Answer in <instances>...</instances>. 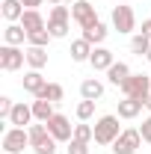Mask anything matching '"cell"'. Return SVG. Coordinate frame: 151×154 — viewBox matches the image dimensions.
Wrapping results in <instances>:
<instances>
[{"label": "cell", "instance_id": "obj_1", "mask_svg": "<svg viewBox=\"0 0 151 154\" xmlns=\"http://www.w3.org/2000/svg\"><path fill=\"white\" fill-rule=\"evenodd\" d=\"M119 134H122L119 116H101L95 122V142L98 145H113L116 139H119Z\"/></svg>", "mask_w": 151, "mask_h": 154}, {"label": "cell", "instance_id": "obj_2", "mask_svg": "<svg viewBox=\"0 0 151 154\" xmlns=\"http://www.w3.org/2000/svg\"><path fill=\"white\" fill-rule=\"evenodd\" d=\"M68 21H71V9L62 6V3H57L51 9V15H48V33L54 38H65L68 36Z\"/></svg>", "mask_w": 151, "mask_h": 154}, {"label": "cell", "instance_id": "obj_3", "mask_svg": "<svg viewBox=\"0 0 151 154\" xmlns=\"http://www.w3.org/2000/svg\"><path fill=\"white\" fill-rule=\"evenodd\" d=\"M125 98H136V101H148L151 98V77L148 74H131L128 83L122 86Z\"/></svg>", "mask_w": 151, "mask_h": 154}, {"label": "cell", "instance_id": "obj_4", "mask_svg": "<svg viewBox=\"0 0 151 154\" xmlns=\"http://www.w3.org/2000/svg\"><path fill=\"white\" fill-rule=\"evenodd\" d=\"M139 145H142V134H139V128H125L110 148H113V154H136Z\"/></svg>", "mask_w": 151, "mask_h": 154}, {"label": "cell", "instance_id": "obj_5", "mask_svg": "<svg viewBox=\"0 0 151 154\" xmlns=\"http://www.w3.org/2000/svg\"><path fill=\"white\" fill-rule=\"evenodd\" d=\"M48 131H51V136L57 139V142H71L74 139V128H71V122H68V116H62V113H54L48 122Z\"/></svg>", "mask_w": 151, "mask_h": 154}, {"label": "cell", "instance_id": "obj_6", "mask_svg": "<svg viewBox=\"0 0 151 154\" xmlns=\"http://www.w3.org/2000/svg\"><path fill=\"white\" fill-rule=\"evenodd\" d=\"M24 62H27V51H21L15 45L0 48V68L3 71H18V68H24Z\"/></svg>", "mask_w": 151, "mask_h": 154}, {"label": "cell", "instance_id": "obj_7", "mask_svg": "<svg viewBox=\"0 0 151 154\" xmlns=\"http://www.w3.org/2000/svg\"><path fill=\"white\" fill-rule=\"evenodd\" d=\"M24 148H30V134L24 128H9L3 134V151L9 154H21Z\"/></svg>", "mask_w": 151, "mask_h": 154}, {"label": "cell", "instance_id": "obj_8", "mask_svg": "<svg viewBox=\"0 0 151 154\" xmlns=\"http://www.w3.org/2000/svg\"><path fill=\"white\" fill-rule=\"evenodd\" d=\"M71 18L80 24V30H86V27H92L95 21H98V12H95V3L92 0H77L71 3Z\"/></svg>", "mask_w": 151, "mask_h": 154}, {"label": "cell", "instance_id": "obj_9", "mask_svg": "<svg viewBox=\"0 0 151 154\" xmlns=\"http://www.w3.org/2000/svg\"><path fill=\"white\" fill-rule=\"evenodd\" d=\"M113 27L119 33H133L136 30V15H133L131 6H125V3L113 6Z\"/></svg>", "mask_w": 151, "mask_h": 154}, {"label": "cell", "instance_id": "obj_10", "mask_svg": "<svg viewBox=\"0 0 151 154\" xmlns=\"http://www.w3.org/2000/svg\"><path fill=\"white\" fill-rule=\"evenodd\" d=\"M33 119H36V116H33V104H24V101H21V104L12 107V113H9V125H12V128H24V125H30Z\"/></svg>", "mask_w": 151, "mask_h": 154}, {"label": "cell", "instance_id": "obj_11", "mask_svg": "<svg viewBox=\"0 0 151 154\" xmlns=\"http://www.w3.org/2000/svg\"><path fill=\"white\" fill-rule=\"evenodd\" d=\"M113 62H116V59H113V51H110V48H101V45L95 48L92 57H89V65H92L95 71H107Z\"/></svg>", "mask_w": 151, "mask_h": 154}, {"label": "cell", "instance_id": "obj_12", "mask_svg": "<svg viewBox=\"0 0 151 154\" xmlns=\"http://www.w3.org/2000/svg\"><path fill=\"white\" fill-rule=\"evenodd\" d=\"M0 12H3V18L9 21V24H18V21L24 18L27 9H24L21 0H3V3H0Z\"/></svg>", "mask_w": 151, "mask_h": 154}, {"label": "cell", "instance_id": "obj_13", "mask_svg": "<svg viewBox=\"0 0 151 154\" xmlns=\"http://www.w3.org/2000/svg\"><path fill=\"white\" fill-rule=\"evenodd\" d=\"M18 24L27 30V33H33V30H48V21L42 18V12H39V9H27V12H24V18H21Z\"/></svg>", "mask_w": 151, "mask_h": 154}, {"label": "cell", "instance_id": "obj_14", "mask_svg": "<svg viewBox=\"0 0 151 154\" xmlns=\"http://www.w3.org/2000/svg\"><path fill=\"white\" fill-rule=\"evenodd\" d=\"M80 95H83V101H98V98L104 95V83L95 80V77H86L80 83Z\"/></svg>", "mask_w": 151, "mask_h": 154}, {"label": "cell", "instance_id": "obj_15", "mask_svg": "<svg viewBox=\"0 0 151 154\" xmlns=\"http://www.w3.org/2000/svg\"><path fill=\"white\" fill-rule=\"evenodd\" d=\"M45 86H48V80L42 77V71H36V68H30V71L24 74V89H27L30 95H36V98H39V92H42Z\"/></svg>", "mask_w": 151, "mask_h": 154}, {"label": "cell", "instance_id": "obj_16", "mask_svg": "<svg viewBox=\"0 0 151 154\" xmlns=\"http://www.w3.org/2000/svg\"><path fill=\"white\" fill-rule=\"evenodd\" d=\"M107 77H110V83L113 86H125L128 83V77H131V68H128V62H113L110 68H107Z\"/></svg>", "mask_w": 151, "mask_h": 154}, {"label": "cell", "instance_id": "obj_17", "mask_svg": "<svg viewBox=\"0 0 151 154\" xmlns=\"http://www.w3.org/2000/svg\"><path fill=\"white\" fill-rule=\"evenodd\" d=\"M142 107H145V101L125 98V101H119V119H136V116L142 113Z\"/></svg>", "mask_w": 151, "mask_h": 154}, {"label": "cell", "instance_id": "obj_18", "mask_svg": "<svg viewBox=\"0 0 151 154\" xmlns=\"http://www.w3.org/2000/svg\"><path fill=\"white\" fill-rule=\"evenodd\" d=\"M92 51H95V48H92L83 36L77 38V42H71V59H74V62H89Z\"/></svg>", "mask_w": 151, "mask_h": 154}, {"label": "cell", "instance_id": "obj_19", "mask_svg": "<svg viewBox=\"0 0 151 154\" xmlns=\"http://www.w3.org/2000/svg\"><path fill=\"white\" fill-rule=\"evenodd\" d=\"M27 65L30 68H36V71H42L45 65H48V48H27Z\"/></svg>", "mask_w": 151, "mask_h": 154}, {"label": "cell", "instance_id": "obj_20", "mask_svg": "<svg viewBox=\"0 0 151 154\" xmlns=\"http://www.w3.org/2000/svg\"><path fill=\"white\" fill-rule=\"evenodd\" d=\"M107 33H110V30L104 27V21H95L92 27H86V30H83V38H86L89 45H101V42L107 38Z\"/></svg>", "mask_w": 151, "mask_h": 154}, {"label": "cell", "instance_id": "obj_21", "mask_svg": "<svg viewBox=\"0 0 151 154\" xmlns=\"http://www.w3.org/2000/svg\"><path fill=\"white\" fill-rule=\"evenodd\" d=\"M24 38H27V30L21 27V24H9L6 30H3V45H24Z\"/></svg>", "mask_w": 151, "mask_h": 154}, {"label": "cell", "instance_id": "obj_22", "mask_svg": "<svg viewBox=\"0 0 151 154\" xmlns=\"http://www.w3.org/2000/svg\"><path fill=\"white\" fill-rule=\"evenodd\" d=\"M33 116H36V122H48V119L54 116V101L36 98V101H33Z\"/></svg>", "mask_w": 151, "mask_h": 154}, {"label": "cell", "instance_id": "obj_23", "mask_svg": "<svg viewBox=\"0 0 151 154\" xmlns=\"http://www.w3.org/2000/svg\"><path fill=\"white\" fill-rule=\"evenodd\" d=\"M27 134H30V148H33V145H39L42 139H48L51 131H48V125H45V122H39V125H30V128H27Z\"/></svg>", "mask_w": 151, "mask_h": 154}, {"label": "cell", "instance_id": "obj_24", "mask_svg": "<svg viewBox=\"0 0 151 154\" xmlns=\"http://www.w3.org/2000/svg\"><path fill=\"white\" fill-rule=\"evenodd\" d=\"M62 95H65V89H62L59 83H48V86L39 92V98H45V101H54V104H59V101H62Z\"/></svg>", "mask_w": 151, "mask_h": 154}, {"label": "cell", "instance_id": "obj_25", "mask_svg": "<svg viewBox=\"0 0 151 154\" xmlns=\"http://www.w3.org/2000/svg\"><path fill=\"white\" fill-rule=\"evenodd\" d=\"M148 48H151V38H148V36H142V33H139V36L131 38V54H136V57H145V54H148Z\"/></svg>", "mask_w": 151, "mask_h": 154}, {"label": "cell", "instance_id": "obj_26", "mask_svg": "<svg viewBox=\"0 0 151 154\" xmlns=\"http://www.w3.org/2000/svg\"><path fill=\"white\" fill-rule=\"evenodd\" d=\"M51 33L48 30H33V33H27V42L33 45V48H48V42H51Z\"/></svg>", "mask_w": 151, "mask_h": 154}, {"label": "cell", "instance_id": "obj_27", "mask_svg": "<svg viewBox=\"0 0 151 154\" xmlns=\"http://www.w3.org/2000/svg\"><path fill=\"white\" fill-rule=\"evenodd\" d=\"M95 104H98V101H80V104H77V119H80V122H89L95 116Z\"/></svg>", "mask_w": 151, "mask_h": 154}, {"label": "cell", "instance_id": "obj_28", "mask_svg": "<svg viewBox=\"0 0 151 154\" xmlns=\"http://www.w3.org/2000/svg\"><path fill=\"white\" fill-rule=\"evenodd\" d=\"M74 139H80V142H92V139H95V128H92V125H74Z\"/></svg>", "mask_w": 151, "mask_h": 154}, {"label": "cell", "instance_id": "obj_29", "mask_svg": "<svg viewBox=\"0 0 151 154\" xmlns=\"http://www.w3.org/2000/svg\"><path fill=\"white\" fill-rule=\"evenodd\" d=\"M33 151H36V154H57V139H54V136L42 139L39 145H33Z\"/></svg>", "mask_w": 151, "mask_h": 154}, {"label": "cell", "instance_id": "obj_30", "mask_svg": "<svg viewBox=\"0 0 151 154\" xmlns=\"http://www.w3.org/2000/svg\"><path fill=\"white\" fill-rule=\"evenodd\" d=\"M12 107H15V101H12V98H9V95H0V119H9Z\"/></svg>", "mask_w": 151, "mask_h": 154}, {"label": "cell", "instance_id": "obj_31", "mask_svg": "<svg viewBox=\"0 0 151 154\" xmlns=\"http://www.w3.org/2000/svg\"><path fill=\"white\" fill-rule=\"evenodd\" d=\"M68 154H89V142L71 139V142H68Z\"/></svg>", "mask_w": 151, "mask_h": 154}, {"label": "cell", "instance_id": "obj_32", "mask_svg": "<svg viewBox=\"0 0 151 154\" xmlns=\"http://www.w3.org/2000/svg\"><path fill=\"white\" fill-rule=\"evenodd\" d=\"M139 134H142V142H148V145H151V116H148V119H142Z\"/></svg>", "mask_w": 151, "mask_h": 154}, {"label": "cell", "instance_id": "obj_33", "mask_svg": "<svg viewBox=\"0 0 151 154\" xmlns=\"http://www.w3.org/2000/svg\"><path fill=\"white\" fill-rule=\"evenodd\" d=\"M139 33H142V36H148V38H151V18H148V21H142V30H139Z\"/></svg>", "mask_w": 151, "mask_h": 154}, {"label": "cell", "instance_id": "obj_34", "mask_svg": "<svg viewBox=\"0 0 151 154\" xmlns=\"http://www.w3.org/2000/svg\"><path fill=\"white\" fill-rule=\"evenodd\" d=\"M24 3V9H36V6H42V0H21Z\"/></svg>", "mask_w": 151, "mask_h": 154}, {"label": "cell", "instance_id": "obj_35", "mask_svg": "<svg viewBox=\"0 0 151 154\" xmlns=\"http://www.w3.org/2000/svg\"><path fill=\"white\" fill-rule=\"evenodd\" d=\"M145 59H148V62H151V48H148V54H145Z\"/></svg>", "mask_w": 151, "mask_h": 154}, {"label": "cell", "instance_id": "obj_36", "mask_svg": "<svg viewBox=\"0 0 151 154\" xmlns=\"http://www.w3.org/2000/svg\"><path fill=\"white\" fill-rule=\"evenodd\" d=\"M48 3H54V6H57V3H62V0H48Z\"/></svg>", "mask_w": 151, "mask_h": 154}, {"label": "cell", "instance_id": "obj_37", "mask_svg": "<svg viewBox=\"0 0 151 154\" xmlns=\"http://www.w3.org/2000/svg\"><path fill=\"white\" fill-rule=\"evenodd\" d=\"M145 107H148V110H151V98H148V101H145Z\"/></svg>", "mask_w": 151, "mask_h": 154}, {"label": "cell", "instance_id": "obj_38", "mask_svg": "<svg viewBox=\"0 0 151 154\" xmlns=\"http://www.w3.org/2000/svg\"><path fill=\"white\" fill-rule=\"evenodd\" d=\"M62 3H77V0H62Z\"/></svg>", "mask_w": 151, "mask_h": 154}, {"label": "cell", "instance_id": "obj_39", "mask_svg": "<svg viewBox=\"0 0 151 154\" xmlns=\"http://www.w3.org/2000/svg\"><path fill=\"white\" fill-rule=\"evenodd\" d=\"M3 154H9V151H3Z\"/></svg>", "mask_w": 151, "mask_h": 154}, {"label": "cell", "instance_id": "obj_40", "mask_svg": "<svg viewBox=\"0 0 151 154\" xmlns=\"http://www.w3.org/2000/svg\"><path fill=\"white\" fill-rule=\"evenodd\" d=\"M92 3H95V0H92Z\"/></svg>", "mask_w": 151, "mask_h": 154}]
</instances>
